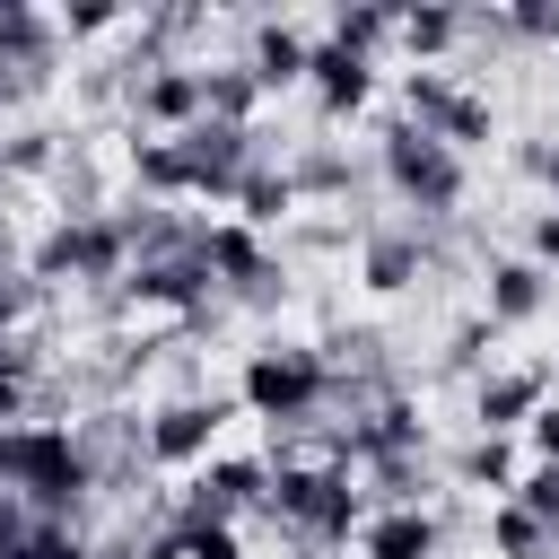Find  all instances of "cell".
I'll list each match as a JSON object with an SVG mask.
<instances>
[{
    "label": "cell",
    "mask_w": 559,
    "mask_h": 559,
    "mask_svg": "<svg viewBox=\"0 0 559 559\" xmlns=\"http://www.w3.org/2000/svg\"><path fill=\"white\" fill-rule=\"evenodd\" d=\"M0 489L26 507V515H52L70 524L79 498L96 489V463L70 428H0Z\"/></svg>",
    "instance_id": "cell-1"
},
{
    "label": "cell",
    "mask_w": 559,
    "mask_h": 559,
    "mask_svg": "<svg viewBox=\"0 0 559 559\" xmlns=\"http://www.w3.org/2000/svg\"><path fill=\"white\" fill-rule=\"evenodd\" d=\"M262 507H271L288 533H306L314 550H323V542H349V533L367 524V515H358V489H349L341 463H280L271 489H262Z\"/></svg>",
    "instance_id": "cell-2"
},
{
    "label": "cell",
    "mask_w": 559,
    "mask_h": 559,
    "mask_svg": "<svg viewBox=\"0 0 559 559\" xmlns=\"http://www.w3.org/2000/svg\"><path fill=\"white\" fill-rule=\"evenodd\" d=\"M323 393H332V367H323V349H306V341H262V349L245 358V402H253L271 428L314 419Z\"/></svg>",
    "instance_id": "cell-3"
},
{
    "label": "cell",
    "mask_w": 559,
    "mask_h": 559,
    "mask_svg": "<svg viewBox=\"0 0 559 559\" xmlns=\"http://www.w3.org/2000/svg\"><path fill=\"white\" fill-rule=\"evenodd\" d=\"M384 175H393V192H402L419 218H445V210L463 201V157H454L445 140H428L419 122H384Z\"/></svg>",
    "instance_id": "cell-4"
},
{
    "label": "cell",
    "mask_w": 559,
    "mask_h": 559,
    "mask_svg": "<svg viewBox=\"0 0 559 559\" xmlns=\"http://www.w3.org/2000/svg\"><path fill=\"white\" fill-rule=\"evenodd\" d=\"M122 271H131V236L105 210H70L35 245V280H122Z\"/></svg>",
    "instance_id": "cell-5"
},
{
    "label": "cell",
    "mask_w": 559,
    "mask_h": 559,
    "mask_svg": "<svg viewBox=\"0 0 559 559\" xmlns=\"http://www.w3.org/2000/svg\"><path fill=\"white\" fill-rule=\"evenodd\" d=\"M402 105H411L402 122H419V131H428V140H445L454 157H463L472 140H489V96L454 87L445 70H411V79H402Z\"/></svg>",
    "instance_id": "cell-6"
},
{
    "label": "cell",
    "mask_w": 559,
    "mask_h": 559,
    "mask_svg": "<svg viewBox=\"0 0 559 559\" xmlns=\"http://www.w3.org/2000/svg\"><path fill=\"white\" fill-rule=\"evenodd\" d=\"M131 114H140L148 140L192 131V122H201V70H192V61H140V70H131Z\"/></svg>",
    "instance_id": "cell-7"
},
{
    "label": "cell",
    "mask_w": 559,
    "mask_h": 559,
    "mask_svg": "<svg viewBox=\"0 0 559 559\" xmlns=\"http://www.w3.org/2000/svg\"><path fill=\"white\" fill-rule=\"evenodd\" d=\"M175 157H183V192H236V175L253 166V131H236V122H192V131H175Z\"/></svg>",
    "instance_id": "cell-8"
},
{
    "label": "cell",
    "mask_w": 559,
    "mask_h": 559,
    "mask_svg": "<svg viewBox=\"0 0 559 559\" xmlns=\"http://www.w3.org/2000/svg\"><path fill=\"white\" fill-rule=\"evenodd\" d=\"M201 271H210V288H236V297H262L271 288V253H262V236L245 218L201 227Z\"/></svg>",
    "instance_id": "cell-9"
},
{
    "label": "cell",
    "mask_w": 559,
    "mask_h": 559,
    "mask_svg": "<svg viewBox=\"0 0 559 559\" xmlns=\"http://www.w3.org/2000/svg\"><path fill=\"white\" fill-rule=\"evenodd\" d=\"M271 489V463H253V454H218V463H201V480H192V498H183V524H227L236 507H253Z\"/></svg>",
    "instance_id": "cell-10"
},
{
    "label": "cell",
    "mask_w": 559,
    "mask_h": 559,
    "mask_svg": "<svg viewBox=\"0 0 559 559\" xmlns=\"http://www.w3.org/2000/svg\"><path fill=\"white\" fill-rule=\"evenodd\" d=\"M218 402H166L148 428H140V454L148 463H210V445H218Z\"/></svg>",
    "instance_id": "cell-11"
},
{
    "label": "cell",
    "mask_w": 559,
    "mask_h": 559,
    "mask_svg": "<svg viewBox=\"0 0 559 559\" xmlns=\"http://www.w3.org/2000/svg\"><path fill=\"white\" fill-rule=\"evenodd\" d=\"M306 87H314V105L341 122V114H358V105H367L376 61H367V52H349V44H332V35H314V52H306Z\"/></svg>",
    "instance_id": "cell-12"
},
{
    "label": "cell",
    "mask_w": 559,
    "mask_h": 559,
    "mask_svg": "<svg viewBox=\"0 0 559 559\" xmlns=\"http://www.w3.org/2000/svg\"><path fill=\"white\" fill-rule=\"evenodd\" d=\"M122 288H131V306H201V297H210V271H201V245H183V253H148V262H131V271H122Z\"/></svg>",
    "instance_id": "cell-13"
},
{
    "label": "cell",
    "mask_w": 559,
    "mask_h": 559,
    "mask_svg": "<svg viewBox=\"0 0 559 559\" xmlns=\"http://www.w3.org/2000/svg\"><path fill=\"white\" fill-rule=\"evenodd\" d=\"M306 52H314V35H297L288 17H262V26H253L245 70H253V87L271 96V87H297V79H306Z\"/></svg>",
    "instance_id": "cell-14"
},
{
    "label": "cell",
    "mask_w": 559,
    "mask_h": 559,
    "mask_svg": "<svg viewBox=\"0 0 559 559\" xmlns=\"http://www.w3.org/2000/svg\"><path fill=\"white\" fill-rule=\"evenodd\" d=\"M358 550H367V559H437V515H419V507H384V515L358 524Z\"/></svg>",
    "instance_id": "cell-15"
},
{
    "label": "cell",
    "mask_w": 559,
    "mask_h": 559,
    "mask_svg": "<svg viewBox=\"0 0 559 559\" xmlns=\"http://www.w3.org/2000/svg\"><path fill=\"white\" fill-rule=\"evenodd\" d=\"M192 70H201V122H236V131H253V105H262L253 70H245V61H192Z\"/></svg>",
    "instance_id": "cell-16"
},
{
    "label": "cell",
    "mask_w": 559,
    "mask_h": 559,
    "mask_svg": "<svg viewBox=\"0 0 559 559\" xmlns=\"http://www.w3.org/2000/svg\"><path fill=\"white\" fill-rule=\"evenodd\" d=\"M542 402H550V376H542V367L489 376V384H480V428H489V437H507V428H524Z\"/></svg>",
    "instance_id": "cell-17"
},
{
    "label": "cell",
    "mask_w": 559,
    "mask_h": 559,
    "mask_svg": "<svg viewBox=\"0 0 559 559\" xmlns=\"http://www.w3.org/2000/svg\"><path fill=\"white\" fill-rule=\"evenodd\" d=\"M393 44L411 52V70H437V52L463 44V9H393Z\"/></svg>",
    "instance_id": "cell-18"
},
{
    "label": "cell",
    "mask_w": 559,
    "mask_h": 559,
    "mask_svg": "<svg viewBox=\"0 0 559 559\" xmlns=\"http://www.w3.org/2000/svg\"><path fill=\"white\" fill-rule=\"evenodd\" d=\"M227 201L245 210V227H271V218H288V210H297V183H288V166H262V157H253V166L236 175V192H227Z\"/></svg>",
    "instance_id": "cell-19"
},
{
    "label": "cell",
    "mask_w": 559,
    "mask_h": 559,
    "mask_svg": "<svg viewBox=\"0 0 559 559\" xmlns=\"http://www.w3.org/2000/svg\"><path fill=\"white\" fill-rule=\"evenodd\" d=\"M0 61L9 70H44L52 61V17H35L26 0H0Z\"/></svg>",
    "instance_id": "cell-20"
},
{
    "label": "cell",
    "mask_w": 559,
    "mask_h": 559,
    "mask_svg": "<svg viewBox=\"0 0 559 559\" xmlns=\"http://www.w3.org/2000/svg\"><path fill=\"white\" fill-rule=\"evenodd\" d=\"M542 314V262H498L489 271V323H524Z\"/></svg>",
    "instance_id": "cell-21"
},
{
    "label": "cell",
    "mask_w": 559,
    "mask_h": 559,
    "mask_svg": "<svg viewBox=\"0 0 559 559\" xmlns=\"http://www.w3.org/2000/svg\"><path fill=\"white\" fill-rule=\"evenodd\" d=\"M419 280V236H402V227H384V236H367V288H411Z\"/></svg>",
    "instance_id": "cell-22"
},
{
    "label": "cell",
    "mask_w": 559,
    "mask_h": 559,
    "mask_svg": "<svg viewBox=\"0 0 559 559\" xmlns=\"http://www.w3.org/2000/svg\"><path fill=\"white\" fill-rule=\"evenodd\" d=\"M489 542H498V559H542V550H550V524H542V515H524V507L507 498V507L489 515Z\"/></svg>",
    "instance_id": "cell-23"
},
{
    "label": "cell",
    "mask_w": 559,
    "mask_h": 559,
    "mask_svg": "<svg viewBox=\"0 0 559 559\" xmlns=\"http://www.w3.org/2000/svg\"><path fill=\"white\" fill-rule=\"evenodd\" d=\"M0 559H87V542H79V524H52V515H35Z\"/></svg>",
    "instance_id": "cell-24"
},
{
    "label": "cell",
    "mask_w": 559,
    "mask_h": 559,
    "mask_svg": "<svg viewBox=\"0 0 559 559\" xmlns=\"http://www.w3.org/2000/svg\"><path fill=\"white\" fill-rule=\"evenodd\" d=\"M323 35L376 61V44H393V9H332V26H323Z\"/></svg>",
    "instance_id": "cell-25"
},
{
    "label": "cell",
    "mask_w": 559,
    "mask_h": 559,
    "mask_svg": "<svg viewBox=\"0 0 559 559\" xmlns=\"http://www.w3.org/2000/svg\"><path fill=\"white\" fill-rule=\"evenodd\" d=\"M463 480H480V489H507V498H515L524 463H515V445H507V437H480V445L463 454Z\"/></svg>",
    "instance_id": "cell-26"
},
{
    "label": "cell",
    "mask_w": 559,
    "mask_h": 559,
    "mask_svg": "<svg viewBox=\"0 0 559 559\" xmlns=\"http://www.w3.org/2000/svg\"><path fill=\"white\" fill-rule=\"evenodd\" d=\"M131 175H140L148 192H183V157H175V140H140V148H131Z\"/></svg>",
    "instance_id": "cell-27"
},
{
    "label": "cell",
    "mask_w": 559,
    "mask_h": 559,
    "mask_svg": "<svg viewBox=\"0 0 559 559\" xmlns=\"http://www.w3.org/2000/svg\"><path fill=\"white\" fill-rule=\"evenodd\" d=\"M515 507H524V515H542V524L559 533V463H533V472L515 480Z\"/></svg>",
    "instance_id": "cell-28"
},
{
    "label": "cell",
    "mask_w": 559,
    "mask_h": 559,
    "mask_svg": "<svg viewBox=\"0 0 559 559\" xmlns=\"http://www.w3.org/2000/svg\"><path fill=\"white\" fill-rule=\"evenodd\" d=\"M288 183H297V192H341V183H349V157L314 148V157H297V166H288Z\"/></svg>",
    "instance_id": "cell-29"
},
{
    "label": "cell",
    "mask_w": 559,
    "mask_h": 559,
    "mask_svg": "<svg viewBox=\"0 0 559 559\" xmlns=\"http://www.w3.org/2000/svg\"><path fill=\"white\" fill-rule=\"evenodd\" d=\"M498 26L507 35H533V44H559V0H515Z\"/></svg>",
    "instance_id": "cell-30"
},
{
    "label": "cell",
    "mask_w": 559,
    "mask_h": 559,
    "mask_svg": "<svg viewBox=\"0 0 559 559\" xmlns=\"http://www.w3.org/2000/svg\"><path fill=\"white\" fill-rule=\"evenodd\" d=\"M26 376H35V367H26V349H17V341H0V428L26 411Z\"/></svg>",
    "instance_id": "cell-31"
},
{
    "label": "cell",
    "mask_w": 559,
    "mask_h": 559,
    "mask_svg": "<svg viewBox=\"0 0 559 559\" xmlns=\"http://www.w3.org/2000/svg\"><path fill=\"white\" fill-rule=\"evenodd\" d=\"M175 533H183V559H245L227 524H175Z\"/></svg>",
    "instance_id": "cell-32"
},
{
    "label": "cell",
    "mask_w": 559,
    "mask_h": 559,
    "mask_svg": "<svg viewBox=\"0 0 559 559\" xmlns=\"http://www.w3.org/2000/svg\"><path fill=\"white\" fill-rule=\"evenodd\" d=\"M524 445H533V463H559V402H542L524 419Z\"/></svg>",
    "instance_id": "cell-33"
},
{
    "label": "cell",
    "mask_w": 559,
    "mask_h": 559,
    "mask_svg": "<svg viewBox=\"0 0 559 559\" xmlns=\"http://www.w3.org/2000/svg\"><path fill=\"white\" fill-rule=\"evenodd\" d=\"M61 26H70V35H114V26H122V9H105V0H79Z\"/></svg>",
    "instance_id": "cell-34"
},
{
    "label": "cell",
    "mask_w": 559,
    "mask_h": 559,
    "mask_svg": "<svg viewBox=\"0 0 559 559\" xmlns=\"http://www.w3.org/2000/svg\"><path fill=\"white\" fill-rule=\"evenodd\" d=\"M533 253H542V262H559V210H550V218H533Z\"/></svg>",
    "instance_id": "cell-35"
},
{
    "label": "cell",
    "mask_w": 559,
    "mask_h": 559,
    "mask_svg": "<svg viewBox=\"0 0 559 559\" xmlns=\"http://www.w3.org/2000/svg\"><path fill=\"white\" fill-rule=\"evenodd\" d=\"M524 166H533V175H542V183L559 192V148H524Z\"/></svg>",
    "instance_id": "cell-36"
},
{
    "label": "cell",
    "mask_w": 559,
    "mask_h": 559,
    "mask_svg": "<svg viewBox=\"0 0 559 559\" xmlns=\"http://www.w3.org/2000/svg\"><path fill=\"white\" fill-rule=\"evenodd\" d=\"M26 87H35V70H9V61H0V105H9V96H26Z\"/></svg>",
    "instance_id": "cell-37"
},
{
    "label": "cell",
    "mask_w": 559,
    "mask_h": 559,
    "mask_svg": "<svg viewBox=\"0 0 559 559\" xmlns=\"http://www.w3.org/2000/svg\"><path fill=\"white\" fill-rule=\"evenodd\" d=\"M9 323H17V288L0 280V341H9Z\"/></svg>",
    "instance_id": "cell-38"
}]
</instances>
